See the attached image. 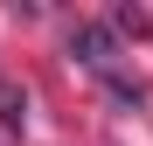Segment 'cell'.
Masks as SVG:
<instances>
[{
    "mask_svg": "<svg viewBox=\"0 0 153 146\" xmlns=\"http://www.w3.org/2000/svg\"><path fill=\"white\" fill-rule=\"evenodd\" d=\"M70 56L76 63H84L91 70V77H125V70H118V56H125V42L111 35V21H76V28H70Z\"/></svg>",
    "mask_w": 153,
    "mask_h": 146,
    "instance_id": "cell-1",
    "label": "cell"
},
{
    "mask_svg": "<svg viewBox=\"0 0 153 146\" xmlns=\"http://www.w3.org/2000/svg\"><path fill=\"white\" fill-rule=\"evenodd\" d=\"M21 125H28V90L0 84V139H21Z\"/></svg>",
    "mask_w": 153,
    "mask_h": 146,
    "instance_id": "cell-2",
    "label": "cell"
},
{
    "mask_svg": "<svg viewBox=\"0 0 153 146\" xmlns=\"http://www.w3.org/2000/svg\"><path fill=\"white\" fill-rule=\"evenodd\" d=\"M111 35H118V42H125V35H132V42H139V35H153L146 7H111Z\"/></svg>",
    "mask_w": 153,
    "mask_h": 146,
    "instance_id": "cell-3",
    "label": "cell"
}]
</instances>
